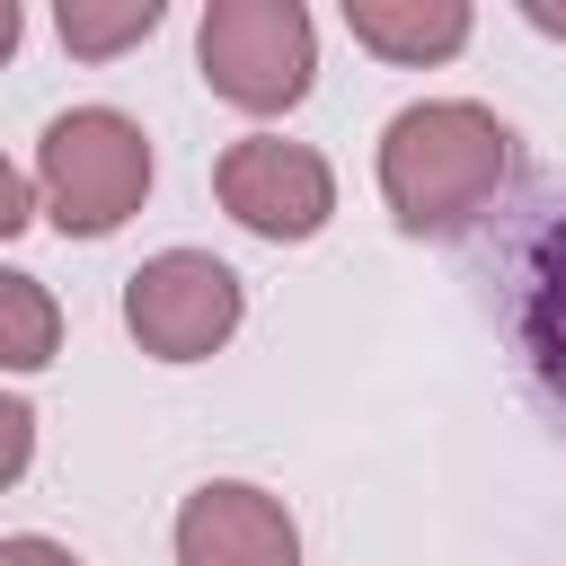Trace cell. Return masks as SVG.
<instances>
[{"label":"cell","instance_id":"1","mask_svg":"<svg viewBox=\"0 0 566 566\" xmlns=\"http://www.w3.org/2000/svg\"><path fill=\"white\" fill-rule=\"evenodd\" d=\"M513 168V133L495 106L478 97H424V106H398L389 133H380V203L398 212V230L416 239H451L469 230L495 186Z\"/></svg>","mask_w":566,"mask_h":566},{"label":"cell","instance_id":"2","mask_svg":"<svg viewBox=\"0 0 566 566\" xmlns=\"http://www.w3.org/2000/svg\"><path fill=\"white\" fill-rule=\"evenodd\" d=\"M35 186H44V221L62 239H106L150 195V133L124 106H71L35 142Z\"/></svg>","mask_w":566,"mask_h":566},{"label":"cell","instance_id":"3","mask_svg":"<svg viewBox=\"0 0 566 566\" xmlns=\"http://www.w3.org/2000/svg\"><path fill=\"white\" fill-rule=\"evenodd\" d=\"M203 88L239 115H292L318 80V27L301 0H212L195 27Z\"/></svg>","mask_w":566,"mask_h":566},{"label":"cell","instance_id":"4","mask_svg":"<svg viewBox=\"0 0 566 566\" xmlns=\"http://www.w3.org/2000/svg\"><path fill=\"white\" fill-rule=\"evenodd\" d=\"M248 318V292L203 248H159L124 274V327L150 363H212Z\"/></svg>","mask_w":566,"mask_h":566},{"label":"cell","instance_id":"5","mask_svg":"<svg viewBox=\"0 0 566 566\" xmlns=\"http://www.w3.org/2000/svg\"><path fill=\"white\" fill-rule=\"evenodd\" d=\"M212 195H221V212H230L239 230H256V239H274V248H301V239H318L327 212H336V168H327L310 142L248 133V142L221 150Z\"/></svg>","mask_w":566,"mask_h":566},{"label":"cell","instance_id":"6","mask_svg":"<svg viewBox=\"0 0 566 566\" xmlns=\"http://www.w3.org/2000/svg\"><path fill=\"white\" fill-rule=\"evenodd\" d=\"M177 566H301V522L248 478H203L177 504Z\"/></svg>","mask_w":566,"mask_h":566},{"label":"cell","instance_id":"7","mask_svg":"<svg viewBox=\"0 0 566 566\" xmlns=\"http://www.w3.org/2000/svg\"><path fill=\"white\" fill-rule=\"evenodd\" d=\"M345 27L380 62H451L478 18L460 0H345Z\"/></svg>","mask_w":566,"mask_h":566},{"label":"cell","instance_id":"8","mask_svg":"<svg viewBox=\"0 0 566 566\" xmlns=\"http://www.w3.org/2000/svg\"><path fill=\"white\" fill-rule=\"evenodd\" d=\"M53 345H62V310H53V292L35 283V274H0V363L9 371H44L53 363Z\"/></svg>","mask_w":566,"mask_h":566},{"label":"cell","instance_id":"9","mask_svg":"<svg viewBox=\"0 0 566 566\" xmlns=\"http://www.w3.org/2000/svg\"><path fill=\"white\" fill-rule=\"evenodd\" d=\"M62 44L80 53V62H115L124 44H142L150 27H159V0H106V9H88V0H62Z\"/></svg>","mask_w":566,"mask_h":566},{"label":"cell","instance_id":"10","mask_svg":"<svg viewBox=\"0 0 566 566\" xmlns=\"http://www.w3.org/2000/svg\"><path fill=\"white\" fill-rule=\"evenodd\" d=\"M27 451H35V416H27V398H9L0 407V486L27 478Z\"/></svg>","mask_w":566,"mask_h":566},{"label":"cell","instance_id":"11","mask_svg":"<svg viewBox=\"0 0 566 566\" xmlns=\"http://www.w3.org/2000/svg\"><path fill=\"white\" fill-rule=\"evenodd\" d=\"M35 195H44L35 168H0V230H27L35 221Z\"/></svg>","mask_w":566,"mask_h":566},{"label":"cell","instance_id":"12","mask_svg":"<svg viewBox=\"0 0 566 566\" xmlns=\"http://www.w3.org/2000/svg\"><path fill=\"white\" fill-rule=\"evenodd\" d=\"M0 566H80L62 539H44V531H9L0 539Z\"/></svg>","mask_w":566,"mask_h":566},{"label":"cell","instance_id":"13","mask_svg":"<svg viewBox=\"0 0 566 566\" xmlns=\"http://www.w3.org/2000/svg\"><path fill=\"white\" fill-rule=\"evenodd\" d=\"M522 18H531L539 35H557V44H566V9H539V0H522Z\"/></svg>","mask_w":566,"mask_h":566}]
</instances>
